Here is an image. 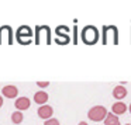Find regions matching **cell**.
Instances as JSON below:
<instances>
[{
  "instance_id": "3",
  "label": "cell",
  "mask_w": 131,
  "mask_h": 125,
  "mask_svg": "<svg viewBox=\"0 0 131 125\" xmlns=\"http://www.w3.org/2000/svg\"><path fill=\"white\" fill-rule=\"evenodd\" d=\"M107 114L108 112H107V110H106V107H103V105H94V107H92L90 110H89L88 117L92 121L99 122V121H104Z\"/></svg>"
},
{
  "instance_id": "1",
  "label": "cell",
  "mask_w": 131,
  "mask_h": 125,
  "mask_svg": "<svg viewBox=\"0 0 131 125\" xmlns=\"http://www.w3.org/2000/svg\"><path fill=\"white\" fill-rule=\"evenodd\" d=\"M80 40L86 45H93L99 41V31L93 26H86L80 32Z\"/></svg>"
},
{
  "instance_id": "19",
  "label": "cell",
  "mask_w": 131,
  "mask_h": 125,
  "mask_svg": "<svg viewBox=\"0 0 131 125\" xmlns=\"http://www.w3.org/2000/svg\"><path fill=\"white\" fill-rule=\"evenodd\" d=\"M125 125H131V124H125Z\"/></svg>"
},
{
  "instance_id": "8",
  "label": "cell",
  "mask_w": 131,
  "mask_h": 125,
  "mask_svg": "<svg viewBox=\"0 0 131 125\" xmlns=\"http://www.w3.org/2000/svg\"><path fill=\"white\" fill-rule=\"evenodd\" d=\"M38 115H40V118H42V119H49L52 117V114H54V110H52V107L51 105H41V107H38Z\"/></svg>"
},
{
  "instance_id": "14",
  "label": "cell",
  "mask_w": 131,
  "mask_h": 125,
  "mask_svg": "<svg viewBox=\"0 0 131 125\" xmlns=\"http://www.w3.org/2000/svg\"><path fill=\"white\" fill-rule=\"evenodd\" d=\"M44 125H61V124H59V121H58L57 118H49V119H47V121L44 122Z\"/></svg>"
},
{
  "instance_id": "18",
  "label": "cell",
  "mask_w": 131,
  "mask_h": 125,
  "mask_svg": "<svg viewBox=\"0 0 131 125\" xmlns=\"http://www.w3.org/2000/svg\"><path fill=\"white\" fill-rule=\"evenodd\" d=\"M128 110H130V112H131V104H130V107H128Z\"/></svg>"
},
{
  "instance_id": "16",
  "label": "cell",
  "mask_w": 131,
  "mask_h": 125,
  "mask_svg": "<svg viewBox=\"0 0 131 125\" xmlns=\"http://www.w3.org/2000/svg\"><path fill=\"white\" fill-rule=\"evenodd\" d=\"M78 125H89V124H88V122H86V121H80V122H79V124H78Z\"/></svg>"
},
{
  "instance_id": "9",
  "label": "cell",
  "mask_w": 131,
  "mask_h": 125,
  "mask_svg": "<svg viewBox=\"0 0 131 125\" xmlns=\"http://www.w3.org/2000/svg\"><path fill=\"white\" fill-rule=\"evenodd\" d=\"M125 111H127V105L123 101H116L113 104V107H111V112H113L114 115H121Z\"/></svg>"
},
{
  "instance_id": "4",
  "label": "cell",
  "mask_w": 131,
  "mask_h": 125,
  "mask_svg": "<svg viewBox=\"0 0 131 125\" xmlns=\"http://www.w3.org/2000/svg\"><path fill=\"white\" fill-rule=\"evenodd\" d=\"M103 44H107V40L111 38V42L113 44H118V30L116 26H104L103 27Z\"/></svg>"
},
{
  "instance_id": "12",
  "label": "cell",
  "mask_w": 131,
  "mask_h": 125,
  "mask_svg": "<svg viewBox=\"0 0 131 125\" xmlns=\"http://www.w3.org/2000/svg\"><path fill=\"white\" fill-rule=\"evenodd\" d=\"M104 125H121V124H120V119L117 118V115H114L113 112H108L104 119Z\"/></svg>"
},
{
  "instance_id": "17",
  "label": "cell",
  "mask_w": 131,
  "mask_h": 125,
  "mask_svg": "<svg viewBox=\"0 0 131 125\" xmlns=\"http://www.w3.org/2000/svg\"><path fill=\"white\" fill-rule=\"evenodd\" d=\"M2 105H3V97L0 96V108H2Z\"/></svg>"
},
{
  "instance_id": "5",
  "label": "cell",
  "mask_w": 131,
  "mask_h": 125,
  "mask_svg": "<svg viewBox=\"0 0 131 125\" xmlns=\"http://www.w3.org/2000/svg\"><path fill=\"white\" fill-rule=\"evenodd\" d=\"M44 32L47 34L45 37V42L51 44V28L48 26H37L35 27V44L41 42V38H42Z\"/></svg>"
},
{
  "instance_id": "10",
  "label": "cell",
  "mask_w": 131,
  "mask_h": 125,
  "mask_svg": "<svg viewBox=\"0 0 131 125\" xmlns=\"http://www.w3.org/2000/svg\"><path fill=\"white\" fill-rule=\"evenodd\" d=\"M127 96V89L124 87V86H121V84H118V86H116V87L113 89V97L116 100H121V98H124V97Z\"/></svg>"
},
{
  "instance_id": "7",
  "label": "cell",
  "mask_w": 131,
  "mask_h": 125,
  "mask_svg": "<svg viewBox=\"0 0 131 125\" xmlns=\"http://www.w3.org/2000/svg\"><path fill=\"white\" fill-rule=\"evenodd\" d=\"M2 94H3L4 97H7V98H14L18 94V89H17V86H14V84H7L2 89Z\"/></svg>"
},
{
  "instance_id": "6",
  "label": "cell",
  "mask_w": 131,
  "mask_h": 125,
  "mask_svg": "<svg viewBox=\"0 0 131 125\" xmlns=\"http://www.w3.org/2000/svg\"><path fill=\"white\" fill-rule=\"evenodd\" d=\"M30 105H31V101H30L28 97H18V98L14 101V107L17 108V111L28 110Z\"/></svg>"
},
{
  "instance_id": "15",
  "label": "cell",
  "mask_w": 131,
  "mask_h": 125,
  "mask_svg": "<svg viewBox=\"0 0 131 125\" xmlns=\"http://www.w3.org/2000/svg\"><path fill=\"white\" fill-rule=\"evenodd\" d=\"M48 84H49V82H37V86H38V87H41V89L47 87Z\"/></svg>"
},
{
  "instance_id": "11",
  "label": "cell",
  "mask_w": 131,
  "mask_h": 125,
  "mask_svg": "<svg viewBox=\"0 0 131 125\" xmlns=\"http://www.w3.org/2000/svg\"><path fill=\"white\" fill-rule=\"evenodd\" d=\"M34 101L40 105H45V103L48 101V94H47L45 91H41V90L37 91V93L34 94Z\"/></svg>"
},
{
  "instance_id": "2",
  "label": "cell",
  "mask_w": 131,
  "mask_h": 125,
  "mask_svg": "<svg viewBox=\"0 0 131 125\" xmlns=\"http://www.w3.org/2000/svg\"><path fill=\"white\" fill-rule=\"evenodd\" d=\"M16 40H17V42L23 44V45L31 44L32 42V30L28 26H21L17 30V32H16Z\"/></svg>"
},
{
  "instance_id": "13",
  "label": "cell",
  "mask_w": 131,
  "mask_h": 125,
  "mask_svg": "<svg viewBox=\"0 0 131 125\" xmlns=\"http://www.w3.org/2000/svg\"><path fill=\"white\" fill-rule=\"evenodd\" d=\"M23 112H21V111H14V112L12 114V121L14 122V124H21V122H23Z\"/></svg>"
}]
</instances>
